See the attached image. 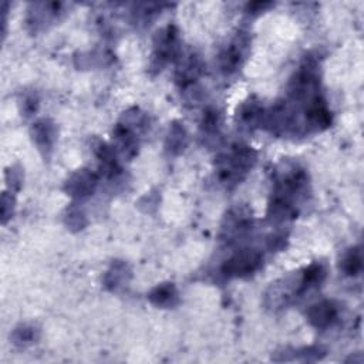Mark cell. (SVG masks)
<instances>
[{
	"mask_svg": "<svg viewBox=\"0 0 364 364\" xmlns=\"http://www.w3.org/2000/svg\"><path fill=\"white\" fill-rule=\"evenodd\" d=\"M186 144H188V135L185 128L179 122H172L166 136V149L171 154L176 155L185 149Z\"/></svg>",
	"mask_w": 364,
	"mask_h": 364,
	"instance_id": "cell-15",
	"label": "cell"
},
{
	"mask_svg": "<svg viewBox=\"0 0 364 364\" xmlns=\"http://www.w3.org/2000/svg\"><path fill=\"white\" fill-rule=\"evenodd\" d=\"M36 338H37V330L33 326H27V324H23L14 328L11 334V341L20 347L31 344Z\"/></svg>",
	"mask_w": 364,
	"mask_h": 364,
	"instance_id": "cell-19",
	"label": "cell"
},
{
	"mask_svg": "<svg viewBox=\"0 0 364 364\" xmlns=\"http://www.w3.org/2000/svg\"><path fill=\"white\" fill-rule=\"evenodd\" d=\"M30 134L38 151H41L44 155L51 152L57 136V129L53 121L46 118L36 121L30 129Z\"/></svg>",
	"mask_w": 364,
	"mask_h": 364,
	"instance_id": "cell-11",
	"label": "cell"
},
{
	"mask_svg": "<svg viewBox=\"0 0 364 364\" xmlns=\"http://www.w3.org/2000/svg\"><path fill=\"white\" fill-rule=\"evenodd\" d=\"M94 154L100 161V169L105 178H115L121 172L117 151L112 146L98 141L94 146Z\"/></svg>",
	"mask_w": 364,
	"mask_h": 364,
	"instance_id": "cell-12",
	"label": "cell"
},
{
	"mask_svg": "<svg viewBox=\"0 0 364 364\" xmlns=\"http://www.w3.org/2000/svg\"><path fill=\"white\" fill-rule=\"evenodd\" d=\"M38 108V97L37 94L34 92H30V94H26L21 100V112L26 115V117H30L33 115Z\"/></svg>",
	"mask_w": 364,
	"mask_h": 364,
	"instance_id": "cell-20",
	"label": "cell"
},
{
	"mask_svg": "<svg viewBox=\"0 0 364 364\" xmlns=\"http://www.w3.org/2000/svg\"><path fill=\"white\" fill-rule=\"evenodd\" d=\"M203 71V63L200 57L195 53H189L186 55H179V64L176 67V82L181 88L186 90L195 85L198 78Z\"/></svg>",
	"mask_w": 364,
	"mask_h": 364,
	"instance_id": "cell-8",
	"label": "cell"
},
{
	"mask_svg": "<svg viewBox=\"0 0 364 364\" xmlns=\"http://www.w3.org/2000/svg\"><path fill=\"white\" fill-rule=\"evenodd\" d=\"M65 222H67V225L70 228H74V229H82L85 226V223H87L85 218H84V213L80 209H77V208L70 209Z\"/></svg>",
	"mask_w": 364,
	"mask_h": 364,
	"instance_id": "cell-21",
	"label": "cell"
},
{
	"mask_svg": "<svg viewBox=\"0 0 364 364\" xmlns=\"http://www.w3.org/2000/svg\"><path fill=\"white\" fill-rule=\"evenodd\" d=\"M148 300L156 307H173L178 303V290L173 283H161L148 293Z\"/></svg>",
	"mask_w": 364,
	"mask_h": 364,
	"instance_id": "cell-14",
	"label": "cell"
},
{
	"mask_svg": "<svg viewBox=\"0 0 364 364\" xmlns=\"http://www.w3.org/2000/svg\"><path fill=\"white\" fill-rule=\"evenodd\" d=\"M252 228V215L243 208L232 209L226 213L222 223L220 236L226 242H236L239 237H243Z\"/></svg>",
	"mask_w": 364,
	"mask_h": 364,
	"instance_id": "cell-6",
	"label": "cell"
},
{
	"mask_svg": "<svg viewBox=\"0 0 364 364\" xmlns=\"http://www.w3.org/2000/svg\"><path fill=\"white\" fill-rule=\"evenodd\" d=\"M222 127V114L218 108H208L200 119V131L202 135L206 138H212L215 135H219Z\"/></svg>",
	"mask_w": 364,
	"mask_h": 364,
	"instance_id": "cell-16",
	"label": "cell"
},
{
	"mask_svg": "<svg viewBox=\"0 0 364 364\" xmlns=\"http://www.w3.org/2000/svg\"><path fill=\"white\" fill-rule=\"evenodd\" d=\"M6 179H7L9 188L17 191L21 185V172L13 166L6 172Z\"/></svg>",
	"mask_w": 364,
	"mask_h": 364,
	"instance_id": "cell-23",
	"label": "cell"
},
{
	"mask_svg": "<svg viewBox=\"0 0 364 364\" xmlns=\"http://www.w3.org/2000/svg\"><path fill=\"white\" fill-rule=\"evenodd\" d=\"M264 119V109L256 98L250 97L240 104L236 111V122L237 127L246 131H253L255 128L260 127Z\"/></svg>",
	"mask_w": 364,
	"mask_h": 364,
	"instance_id": "cell-10",
	"label": "cell"
},
{
	"mask_svg": "<svg viewBox=\"0 0 364 364\" xmlns=\"http://www.w3.org/2000/svg\"><path fill=\"white\" fill-rule=\"evenodd\" d=\"M338 314L340 310L336 301L321 300L307 310V320L313 327L323 330L333 326L337 321Z\"/></svg>",
	"mask_w": 364,
	"mask_h": 364,
	"instance_id": "cell-9",
	"label": "cell"
},
{
	"mask_svg": "<svg viewBox=\"0 0 364 364\" xmlns=\"http://www.w3.org/2000/svg\"><path fill=\"white\" fill-rule=\"evenodd\" d=\"M60 3H36L33 4V10H28L27 23L36 31L38 27L50 23L60 14Z\"/></svg>",
	"mask_w": 364,
	"mask_h": 364,
	"instance_id": "cell-13",
	"label": "cell"
},
{
	"mask_svg": "<svg viewBox=\"0 0 364 364\" xmlns=\"http://www.w3.org/2000/svg\"><path fill=\"white\" fill-rule=\"evenodd\" d=\"M97 185H98V175L87 168H82L70 175L64 189L70 196L75 199H84L94 193Z\"/></svg>",
	"mask_w": 364,
	"mask_h": 364,
	"instance_id": "cell-7",
	"label": "cell"
},
{
	"mask_svg": "<svg viewBox=\"0 0 364 364\" xmlns=\"http://www.w3.org/2000/svg\"><path fill=\"white\" fill-rule=\"evenodd\" d=\"M256 159V152L243 144H235L222 151L215 161V172L219 182L228 189L235 188L252 171Z\"/></svg>",
	"mask_w": 364,
	"mask_h": 364,
	"instance_id": "cell-2",
	"label": "cell"
},
{
	"mask_svg": "<svg viewBox=\"0 0 364 364\" xmlns=\"http://www.w3.org/2000/svg\"><path fill=\"white\" fill-rule=\"evenodd\" d=\"M263 256L257 249L245 247L233 253L223 264L222 273L226 277H246L262 266Z\"/></svg>",
	"mask_w": 364,
	"mask_h": 364,
	"instance_id": "cell-4",
	"label": "cell"
},
{
	"mask_svg": "<svg viewBox=\"0 0 364 364\" xmlns=\"http://www.w3.org/2000/svg\"><path fill=\"white\" fill-rule=\"evenodd\" d=\"M341 269L347 276H357L363 269V259L360 247L348 249L341 259Z\"/></svg>",
	"mask_w": 364,
	"mask_h": 364,
	"instance_id": "cell-17",
	"label": "cell"
},
{
	"mask_svg": "<svg viewBox=\"0 0 364 364\" xmlns=\"http://www.w3.org/2000/svg\"><path fill=\"white\" fill-rule=\"evenodd\" d=\"M249 50V37L246 33H237L226 47L222 48L219 57H218V65L219 70L225 75H230L236 73L247 54Z\"/></svg>",
	"mask_w": 364,
	"mask_h": 364,
	"instance_id": "cell-5",
	"label": "cell"
},
{
	"mask_svg": "<svg viewBox=\"0 0 364 364\" xmlns=\"http://www.w3.org/2000/svg\"><path fill=\"white\" fill-rule=\"evenodd\" d=\"M181 54L179 31L175 26H166L156 31L149 61V68L154 73H161L165 65L178 58Z\"/></svg>",
	"mask_w": 364,
	"mask_h": 364,
	"instance_id": "cell-3",
	"label": "cell"
},
{
	"mask_svg": "<svg viewBox=\"0 0 364 364\" xmlns=\"http://www.w3.org/2000/svg\"><path fill=\"white\" fill-rule=\"evenodd\" d=\"M309 193V175L294 162H282L274 171L273 189L267 206L272 222H286L299 213V205Z\"/></svg>",
	"mask_w": 364,
	"mask_h": 364,
	"instance_id": "cell-1",
	"label": "cell"
},
{
	"mask_svg": "<svg viewBox=\"0 0 364 364\" xmlns=\"http://www.w3.org/2000/svg\"><path fill=\"white\" fill-rule=\"evenodd\" d=\"M13 210H14V199L11 195H9L7 192L3 193V198H1V216H3V223H6L11 215H13Z\"/></svg>",
	"mask_w": 364,
	"mask_h": 364,
	"instance_id": "cell-22",
	"label": "cell"
},
{
	"mask_svg": "<svg viewBox=\"0 0 364 364\" xmlns=\"http://www.w3.org/2000/svg\"><path fill=\"white\" fill-rule=\"evenodd\" d=\"M128 277H129V270L127 264L122 262H115L105 274V286L108 289L115 290L119 286H122V283H127Z\"/></svg>",
	"mask_w": 364,
	"mask_h": 364,
	"instance_id": "cell-18",
	"label": "cell"
}]
</instances>
